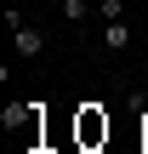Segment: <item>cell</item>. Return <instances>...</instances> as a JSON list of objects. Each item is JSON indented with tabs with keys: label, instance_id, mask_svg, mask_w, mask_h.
I'll use <instances>...</instances> for the list:
<instances>
[{
	"label": "cell",
	"instance_id": "obj_1",
	"mask_svg": "<svg viewBox=\"0 0 148 154\" xmlns=\"http://www.w3.org/2000/svg\"><path fill=\"white\" fill-rule=\"evenodd\" d=\"M6 29H11V51H17L23 63H34V57L46 51V34H40V29L17 11V6H6Z\"/></svg>",
	"mask_w": 148,
	"mask_h": 154
},
{
	"label": "cell",
	"instance_id": "obj_2",
	"mask_svg": "<svg viewBox=\"0 0 148 154\" xmlns=\"http://www.w3.org/2000/svg\"><path fill=\"white\" fill-rule=\"evenodd\" d=\"M80 143H108V114L86 109V114H80Z\"/></svg>",
	"mask_w": 148,
	"mask_h": 154
},
{
	"label": "cell",
	"instance_id": "obj_4",
	"mask_svg": "<svg viewBox=\"0 0 148 154\" xmlns=\"http://www.w3.org/2000/svg\"><path fill=\"white\" fill-rule=\"evenodd\" d=\"M63 17H68V23H86L91 6H86V0H63Z\"/></svg>",
	"mask_w": 148,
	"mask_h": 154
},
{
	"label": "cell",
	"instance_id": "obj_5",
	"mask_svg": "<svg viewBox=\"0 0 148 154\" xmlns=\"http://www.w3.org/2000/svg\"><path fill=\"white\" fill-rule=\"evenodd\" d=\"M125 17V0H103V23H120Z\"/></svg>",
	"mask_w": 148,
	"mask_h": 154
},
{
	"label": "cell",
	"instance_id": "obj_3",
	"mask_svg": "<svg viewBox=\"0 0 148 154\" xmlns=\"http://www.w3.org/2000/svg\"><path fill=\"white\" fill-rule=\"evenodd\" d=\"M103 46H108V51H125V46H131V29H125V17H120V23H103Z\"/></svg>",
	"mask_w": 148,
	"mask_h": 154
},
{
	"label": "cell",
	"instance_id": "obj_6",
	"mask_svg": "<svg viewBox=\"0 0 148 154\" xmlns=\"http://www.w3.org/2000/svg\"><path fill=\"white\" fill-rule=\"evenodd\" d=\"M6 6H11V0H6Z\"/></svg>",
	"mask_w": 148,
	"mask_h": 154
}]
</instances>
